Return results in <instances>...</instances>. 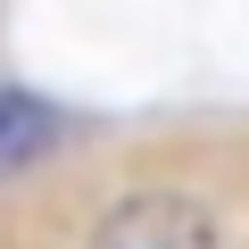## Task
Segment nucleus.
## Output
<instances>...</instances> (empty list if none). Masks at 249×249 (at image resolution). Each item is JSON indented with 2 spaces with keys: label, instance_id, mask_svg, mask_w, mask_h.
Segmentation results:
<instances>
[{
  "label": "nucleus",
  "instance_id": "obj_1",
  "mask_svg": "<svg viewBox=\"0 0 249 249\" xmlns=\"http://www.w3.org/2000/svg\"><path fill=\"white\" fill-rule=\"evenodd\" d=\"M83 249H224V216L199 199V191H175V183H142V191H116Z\"/></svg>",
  "mask_w": 249,
  "mask_h": 249
},
{
  "label": "nucleus",
  "instance_id": "obj_2",
  "mask_svg": "<svg viewBox=\"0 0 249 249\" xmlns=\"http://www.w3.org/2000/svg\"><path fill=\"white\" fill-rule=\"evenodd\" d=\"M50 142H58V116L34 91H0V175H25Z\"/></svg>",
  "mask_w": 249,
  "mask_h": 249
}]
</instances>
